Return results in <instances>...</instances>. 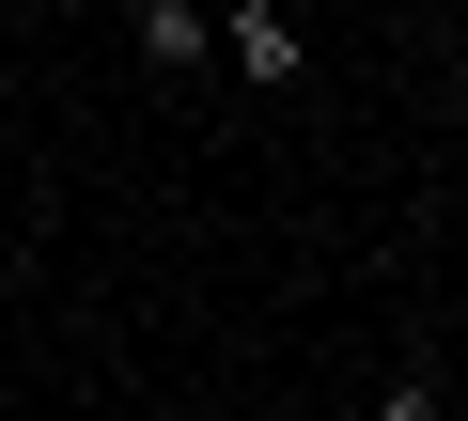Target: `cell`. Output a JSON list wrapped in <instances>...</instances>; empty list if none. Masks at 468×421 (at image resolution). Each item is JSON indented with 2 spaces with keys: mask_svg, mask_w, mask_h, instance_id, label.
Here are the masks:
<instances>
[{
  "mask_svg": "<svg viewBox=\"0 0 468 421\" xmlns=\"http://www.w3.org/2000/svg\"><path fill=\"white\" fill-rule=\"evenodd\" d=\"M203 16H218V63L250 79V94H297L313 79V32L282 16V0H203Z\"/></svg>",
  "mask_w": 468,
  "mask_h": 421,
  "instance_id": "cell-1",
  "label": "cell"
},
{
  "mask_svg": "<svg viewBox=\"0 0 468 421\" xmlns=\"http://www.w3.org/2000/svg\"><path fill=\"white\" fill-rule=\"evenodd\" d=\"M359 421H452V405H437V374H390V390H375Z\"/></svg>",
  "mask_w": 468,
  "mask_h": 421,
  "instance_id": "cell-3",
  "label": "cell"
},
{
  "mask_svg": "<svg viewBox=\"0 0 468 421\" xmlns=\"http://www.w3.org/2000/svg\"><path fill=\"white\" fill-rule=\"evenodd\" d=\"M141 63L156 79H203L218 63V16H203V0H141Z\"/></svg>",
  "mask_w": 468,
  "mask_h": 421,
  "instance_id": "cell-2",
  "label": "cell"
}]
</instances>
